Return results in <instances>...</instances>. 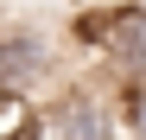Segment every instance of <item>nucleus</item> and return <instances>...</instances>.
Here are the masks:
<instances>
[{
  "label": "nucleus",
  "mask_w": 146,
  "mask_h": 140,
  "mask_svg": "<svg viewBox=\"0 0 146 140\" xmlns=\"http://www.w3.org/2000/svg\"><path fill=\"white\" fill-rule=\"evenodd\" d=\"M44 140H127L121 121V89H64L44 108Z\"/></svg>",
  "instance_id": "1"
},
{
  "label": "nucleus",
  "mask_w": 146,
  "mask_h": 140,
  "mask_svg": "<svg viewBox=\"0 0 146 140\" xmlns=\"http://www.w3.org/2000/svg\"><path fill=\"white\" fill-rule=\"evenodd\" d=\"M83 45L102 51L114 83H146V7H114L102 19H83Z\"/></svg>",
  "instance_id": "2"
},
{
  "label": "nucleus",
  "mask_w": 146,
  "mask_h": 140,
  "mask_svg": "<svg viewBox=\"0 0 146 140\" xmlns=\"http://www.w3.org/2000/svg\"><path fill=\"white\" fill-rule=\"evenodd\" d=\"M51 70H57V57L38 32H26V26L0 32V96H32L38 83H51Z\"/></svg>",
  "instance_id": "3"
},
{
  "label": "nucleus",
  "mask_w": 146,
  "mask_h": 140,
  "mask_svg": "<svg viewBox=\"0 0 146 140\" xmlns=\"http://www.w3.org/2000/svg\"><path fill=\"white\" fill-rule=\"evenodd\" d=\"M0 140H44L38 96H0Z\"/></svg>",
  "instance_id": "4"
},
{
  "label": "nucleus",
  "mask_w": 146,
  "mask_h": 140,
  "mask_svg": "<svg viewBox=\"0 0 146 140\" xmlns=\"http://www.w3.org/2000/svg\"><path fill=\"white\" fill-rule=\"evenodd\" d=\"M121 89V121H127V140H146V83H114Z\"/></svg>",
  "instance_id": "5"
}]
</instances>
